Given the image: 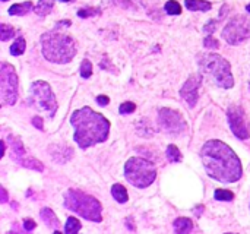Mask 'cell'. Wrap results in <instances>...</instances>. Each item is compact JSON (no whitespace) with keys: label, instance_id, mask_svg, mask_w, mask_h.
Masks as SVG:
<instances>
[{"label":"cell","instance_id":"obj_26","mask_svg":"<svg viewBox=\"0 0 250 234\" xmlns=\"http://www.w3.org/2000/svg\"><path fill=\"white\" fill-rule=\"evenodd\" d=\"M166 12L168 15H180L182 13V6L174 0H170V1L166 3Z\"/></svg>","mask_w":250,"mask_h":234},{"label":"cell","instance_id":"obj_21","mask_svg":"<svg viewBox=\"0 0 250 234\" xmlns=\"http://www.w3.org/2000/svg\"><path fill=\"white\" fill-rule=\"evenodd\" d=\"M19 164L26 167V169H31V170H35V171H44V166L41 161L35 160V158H21L19 160Z\"/></svg>","mask_w":250,"mask_h":234},{"label":"cell","instance_id":"obj_8","mask_svg":"<svg viewBox=\"0 0 250 234\" xmlns=\"http://www.w3.org/2000/svg\"><path fill=\"white\" fill-rule=\"evenodd\" d=\"M0 98L6 106H13L18 100V76L9 63H1L0 67Z\"/></svg>","mask_w":250,"mask_h":234},{"label":"cell","instance_id":"obj_9","mask_svg":"<svg viewBox=\"0 0 250 234\" xmlns=\"http://www.w3.org/2000/svg\"><path fill=\"white\" fill-rule=\"evenodd\" d=\"M223 37L231 45H237V44L243 43L245 40L250 38L249 18H246L243 15H237V16L231 18L223 29Z\"/></svg>","mask_w":250,"mask_h":234},{"label":"cell","instance_id":"obj_33","mask_svg":"<svg viewBox=\"0 0 250 234\" xmlns=\"http://www.w3.org/2000/svg\"><path fill=\"white\" fill-rule=\"evenodd\" d=\"M215 26H217V21H209V22L207 23V26L204 28V31H205L208 35H211V34H214Z\"/></svg>","mask_w":250,"mask_h":234},{"label":"cell","instance_id":"obj_30","mask_svg":"<svg viewBox=\"0 0 250 234\" xmlns=\"http://www.w3.org/2000/svg\"><path fill=\"white\" fill-rule=\"evenodd\" d=\"M100 15V9L98 7H85V9H79L78 10V16L79 18H89V16H95Z\"/></svg>","mask_w":250,"mask_h":234},{"label":"cell","instance_id":"obj_32","mask_svg":"<svg viewBox=\"0 0 250 234\" xmlns=\"http://www.w3.org/2000/svg\"><path fill=\"white\" fill-rule=\"evenodd\" d=\"M205 47H208V48H218L220 47L218 41L212 37V34L205 38Z\"/></svg>","mask_w":250,"mask_h":234},{"label":"cell","instance_id":"obj_20","mask_svg":"<svg viewBox=\"0 0 250 234\" xmlns=\"http://www.w3.org/2000/svg\"><path fill=\"white\" fill-rule=\"evenodd\" d=\"M111 195H113V198H114L117 202H120V204H125V202H127V199H129L127 191H126V188L122 186V185H114V186L111 188Z\"/></svg>","mask_w":250,"mask_h":234},{"label":"cell","instance_id":"obj_27","mask_svg":"<svg viewBox=\"0 0 250 234\" xmlns=\"http://www.w3.org/2000/svg\"><path fill=\"white\" fill-rule=\"evenodd\" d=\"M0 29H1V32H0V40L1 41H7L9 38H12L15 35V29L12 26L6 25V23H1Z\"/></svg>","mask_w":250,"mask_h":234},{"label":"cell","instance_id":"obj_28","mask_svg":"<svg viewBox=\"0 0 250 234\" xmlns=\"http://www.w3.org/2000/svg\"><path fill=\"white\" fill-rule=\"evenodd\" d=\"M233 198H234V195H233L231 191H226V189L215 191V199L217 201H226V202H229V201H233Z\"/></svg>","mask_w":250,"mask_h":234},{"label":"cell","instance_id":"obj_7","mask_svg":"<svg viewBox=\"0 0 250 234\" xmlns=\"http://www.w3.org/2000/svg\"><path fill=\"white\" fill-rule=\"evenodd\" d=\"M29 101L42 111H47L50 117H53L57 111V101L50 88V85L44 81H35L29 89Z\"/></svg>","mask_w":250,"mask_h":234},{"label":"cell","instance_id":"obj_17","mask_svg":"<svg viewBox=\"0 0 250 234\" xmlns=\"http://www.w3.org/2000/svg\"><path fill=\"white\" fill-rule=\"evenodd\" d=\"M192 229H193V223L189 218L182 217V218H177L174 221V230H176V233H189V232H192Z\"/></svg>","mask_w":250,"mask_h":234},{"label":"cell","instance_id":"obj_18","mask_svg":"<svg viewBox=\"0 0 250 234\" xmlns=\"http://www.w3.org/2000/svg\"><path fill=\"white\" fill-rule=\"evenodd\" d=\"M31 9H32V3L31 1H23V3H16V4L10 6L9 13L16 15V16H22V15H26Z\"/></svg>","mask_w":250,"mask_h":234},{"label":"cell","instance_id":"obj_22","mask_svg":"<svg viewBox=\"0 0 250 234\" xmlns=\"http://www.w3.org/2000/svg\"><path fill=\"white\" fill-rule=\"evenodd\" d=\"M25 48H26V43H25V40H23L22 37H19V38H16L15 43L12 44L10 53H12L13 56H21V54H23Z\"/></svg>","mask_w":250,"mask_h":234},{"label":"cell","instance_id":"obj_29","mask_svg":"<svg viewBox=\"0 0 250 234\" xmlns=\"http://www.w3.org/2000/svg\"><path fill=\"white\" fill-rule=\"evenodd\" d=\"M116 3H119L126 9H139L144 4L142 0H116Z\"/></svg>","mask_w":250,"mask_h":234},{"label":"cell","instance_id":"obj_1","mask_svg":"<svg viewBox=\"0 0 250 234\" xmlns=\"http://www.w3.org/2000/svg\"><path fill=\"white\" fill-rule=\"evenodd\" d=\"M201 158L209 177L221 183H234L242 179L240 160L227 144L217 139L208 141L202 147Z\"/></svg>","mask_w":250,"mask_h":234},{"label":"cell","instance_id":"obj_11","mask_svg":"<svg viewBox=\"0 0 250 234\" xmlns=\"http://www.w3.org/2000/svg\"><path fill=\"white\" fill-rule=\"evenodd\" d=\"M229 123L231 132L242 141L249 139L250 136V122L240 106H231L229 108Z\"/></svg>","mask_w":250,"mask_h":234},{"label":"cell","instance_id":"obj_39","mask_svg":"<svg viewBox=\"0 0 250 234\" xmlns=\"http://www.w3.org/2000/svg\"><path fill=\"white\" fill-rule=\"evenodd\" d=\"M60 1H73V0H60Z\"/></svg>","mask_w":250,"mask_h":234},{"label":"cell","instance_id":"obj_19","mask_svg":"<svg viewBox=\"0 0 250 234\" xmlns=\"http://www.w3.org/2000/svg\"><path fill=\"white\" fill-rule=\"evenodd\" d=\"M53 6H54V0H40L37 6L34 7V12L38 16H45L51 12Z\"/></svg>","mask_w":250,"mask_h":234},{"label":"cell","instance_id":"obj_38","mask_svg":"<svg viewBox=\"0 0 250 234\" xmlns=\"http://www.w3.org/2000/svg\"><path fill=\"white\" fill-rule=\"evenodd\" d=\"M246 10H248V12H250V3L248 4V6H246Z\"/></svg>","mask_w":250,"mask_h":234},{"label":"cell","instance_id":"obj_6","mask_svg":"<svg viewBox=\"0 0 250 234\" xmlns=\"http://www.w3.org/2000/svg\"><path fill=\"white\" fill-rule=\"evenodd\" d=\"M125 177L135 188H148L157 177V170L145 158L133 157L129 158L125 166Z\"/></svg>","mask_w":250,"mask_h":234},{"label":"cell","instance_id":"obj_40","mask_svg":"<svg viewBox=\"0 0 250 234\" xmlns=\"http://www.w3.org/2000/svg\"><path fill=\"white\" fill-rule=\"evenodd\" d=\"M3 1H7V0H3Z\"/></svg>","mask_w":250,"mask_h":234},{"label":"cell","instance_id":"obj_10","mask_svg":"<svg viewBox=\"0 0 250 234\" xmlns=\"http://www.w3.org/2000/svg\"><path fill=\"white\" fill-rule=\"evenodd\" d=\"M160 128L170 135H182L188 129V123L183 116L171 108H161L158 116Z\"/></svg>","mask_w":250,"mask_h":234},{"label":"cell","instance_id":"obj_13","mask_svg":"<svg viewBox=\"0 0 250 234\" xmlns=\"http://www.w3.org/2000/svg\"><path fill=\"white\" fill-rule=\"evenodd\" d=\"M48 154L51 155V158L56 163L64 164V163H67L73 157V149L69 148L64 144H54V145L48 147Z\"/></svg>","mask_w":250,"mask_h":234},{"label":"cell","instance_id":"obj_4","mask_svg":"<svg viewBox=\"0 0 250 234\" xmlns=\"http://www.w3.org/2000/svg\"><path fill=\"white\" fill-rule=\"evenodd\" d=\"M64 207L82 218L94 223L103 221V207L91 195H86L81 191L70 189L64 193Z\"/></svg>","mask_w":250,"mask_h":234},{"label":"cell","instance_id":"obj_16","mask_svg":"<svg viewBox=\"0 0 250 234\" xmlns=\"http://www.w3.org/2000/svg\"><path fill=\"white\" fill-rule=\"evenodd\" d=\"M185 4L192 12H208L212 7V4L207 0H186Z\"/></svg>","mask_w":250,"mask_h":234},{"label":"cell","instance_id":"obj_34","mask_svg":"<svg viewBox=\"0 0 250 234\" xmlns=\"http://www.w3.org/2000/svg\"><path fill=\"white\" fill-rule=\"evenodd\" d=\"M23 229H25L26 232H32V230L35 229V221L31 220V218L23 220Z\"/></svg>","mask_w":250,"mask_h":234},{"label":"cell","instance_id":"obj_24","mask_svg":"<svg viewBox=\"0 0 250 234\" xmlns=\"http://www.w3.org/2000/svg\"><path fill=\"white\" fill-rule=\"evenodd\" d=\"M81 223L76 220V218H73V217H70V218H67V223H66V226H64V232L66 233H78L79 230H81Z\"/></svg>","mask_w":250,"mask_h":234},{"label":"cell","instance_id":"obj_12","mask_svg":"<svg viewBox=\"0 0 250 234\" xmlns=\"http://www.w3.org/2000/svg\"><path fill=\"white\" fill-rule=\"evenodd\" d=\"M201 81H202V76L201 75H192L186 82L185 85L182 86L180 89V95L182 98L189 104V107H195L196 103H198V92H199V86H201Z\"/></svg>","mask_w":250,"mask_h":234},{"label":"cell","instance_id":"obj_2","mask_svg":"<svg viewBox=\"0 0 250 234\" xmlns=\"http://www.w3.org/2000/svg\"><path fill=\"white\" fill-rule=\"evenodd\" d=\"M70 125L75 128L73 139L79 148L86 149L108 138L110 122L89 107H82L70 116Z\"/></svg>","mask_w":250,"mask_h":234},{"label":"cell","instance_id":"obj_15","mask_svg":"<svg viewBox=\"0 0 250 234\" xmlns=\"http://www.w3.org/2000/svg\"><path fill=\"white\" fill-rule=\"evenodd\" d=\"M9 144H10V149H12V157L13 160H16L19 163V160L23 157L25 154V148H23V144L19 138L16 136H9Z\"/></svg>","mask_w":250,"mask_h":234},{"label":"cell","instance_id":"obj_25","mask_svg":"<svg viewBox=\"0 0 250 234\" xmlns=\"http://www.w3.org/2000/svg\"><path fill=\"white\" fill-rule=\"evenodd\" d=\"M91 75H92V64L88 59H83L81 63V76L83 79H88L91 78Z\"/></svg>","mask_w":250,"mask_h":234},{"label":"cell","instance_id":"obj_35","mask_svg":"<svg viewBox=\"0 0 250 234\" xmlns=\"http://www.w3.org/2000/svg\"><path fill=\"white\" fill-rule=\"evenodd\" d=\"M32 125H34L37 129H40V130L44 129V128H42V119H41L40 116H35V117L32 119Z\"/></svg>","mask_w":250,"mask_h":234},{"label":"cell","instance_id":"obj_37","mask_svg":"<svg viewBox=\"0 0 250 234\" xmlns=\"http://www.w3.org/2000/svg\"><path fill=\"white\" fill-rule=\"evenodd\" d=\"M4 202H7V193H6L4 188H1V204H4Z\"/></svg>","mask_w":250,"mask_h":234},{"label":"cell","instance_id":"obj_36","mask_svg":"<svg viewBox=\"0 0 250 234\" xmlns=\"http://www.w3.org/2000/svg\"><path fill=\"white\" fill-rule=\"evenodd\" d=\"M97 103H98L100 106H107V104L110 103V98H108L107 95H98V97H97Z\"/></svg>","mask_w":250,"mask_h":234},{"label":"cell","instance_id":"obj_3","mask_svg":"<svg viewBox=\"0 0 250 234\" xmlns=\"http://www.w3.org/2000/svg\"><path fill=\"white\" fill-rule=\"evenodd\" d=\"M57 28L59 31H50L41 37V50H42V56L48 62L64 64L75 57L76 43L72 37L62 32L60 26Z\"/></svg>","mask_w":250,"mask_h":234},{"label":"cell","instance_id":"obj_14","mask_svg":"<svg viewBox=\"0 0 250 234\" xmlns=\"http://www.w3.org/2000/svg\"><path fill=\"white\" fill-rule=\"evenodd\" d=\"M40 215H41V218L44 220V223H45L47 227H50L51 230H54L56 233H59V230H60V221H59V218L56 217V214L53 213V210H50V208H42L41 213H40Z\"/></svg>","mask_w":250,"mask_h":234},{"label":"cell","instance_id":"obj_5","mask_svg":"<svg viewBox=\"0 0 250 234\" xmlns=\"http://www.w3.org/2000/svg\"><path fill=\"white\" fill-rule=\"evenodd\" d=\"M199 67L201 72L220 88L229 89L234 85L231 66L224 57L218 54H202L199 57Z\"/></svg>","mask_w":250,"mask_h":234},{"label":"cell","instance_id":"obj_23","mask_svg":"<svg viewBox=\"0 0 250 234\" xmlns=\"http://www.w3.org/2000/svg\"><path fill=\"white\" fill-rule=\"evenodd\" d=\"M167 158L171 163H180L182 161V152L176 145H168L167 148Z\"/></svg>","mask_w":250,"mask_h":234},{"label":"cell","instance_id":"obj_31","mask_svg":"<svg viewBox=\"0 0 250 234\" xmlns=\"http://www.w3.org/2000/svg\"><path fill=\"white\" fill-rule=\"evenodd\" d=\"M136 110V106L130 101H126L123 104H120V108H119V113L120 114H129V113H133Z\"/></svg>","mask_w":250,"mask_h":234}]
</instances>
